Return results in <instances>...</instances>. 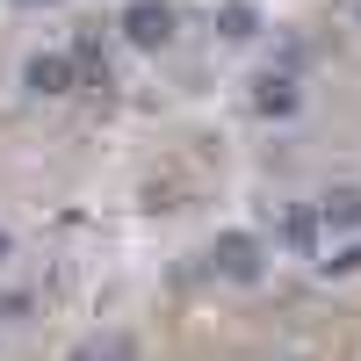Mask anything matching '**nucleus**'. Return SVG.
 <instances>
[{"instance_id": "obj_4", "label": "nucleus", "mask_w": 361, "mask_h": 361, "mask_svg": "<svg viewBox=\"0 0 361 361\" xmlns=\"http://www.w3.org/2000/svg\"><path fill=\"white\" fill-rule=\"evenodd\" d=\"M318 224H325V231H361V188L318 195Z\"/></svg>"}, {"instance_id": "obj_2", "label": "nucleus", "mask_w": 361, "mask_h": 361, "mask_svg": "<svg viewBox=\"0 0 361 361\" xmlns=\"http://www.w3.org/2000/svg\"><path fill=\"white\" fill-rule=\"evenodd\" d=\"M209 260H217V275L253 282V275H260V238H253V231H224L217 246H209Z\"/></svg>"}, {"instance_id": "obj_1", "label": "nucleus", "mask_w": 361, "mask_h": 361, "mask_svg": "<svg viewBox=\"0 0 361 361\" xmlns=\"http://www.w3.org/2000/svg\"><path fill=\"white\" fill-rule=\"evenodd\" d=\"M123 37L137 51H159L173 37V8H166V0H130V8H123Z\"/></svg>"}, {"instance_id": "obj_8", "label": "nucleus", "mask_w": 361, "mask_h": 361, "mask_svg": "<svg viewBox=\"0 0 361 361\" xmlns=\"http://www.w3.org/2000/svg\"><path fill=\"white\" fill-rule=\"evenodd\" d=\"M311 238H318V217H311V209H296V217H289V246H311Z\"/></svg>"}, {"instance_id": "obj_6", "label": "nucleus", "mask_w": 361, "mask_h": 361, "mask_svg": "<svg viewBox=\"0 0 361 361\" xmlns=\"http://www.w3.org/2000/svg\"><path fill=\"white\" fill-rule=\"evenodd\" d=\"M217 22H224V37H231V44L260 37V15H253V0H224V15H217Z\"/></svg>"}, {"instance_id": "obj_7", "label": "nucleus", "mask_w": 361, "mask_h": 361, "mask_svg": "<svg viewBox=\"0 0 361 361\" xmlns=\"http://www.w3.org/2000/svg\"><path fill=\"white\" fill-rule=\"evenodd\" d=\"M73 361H130V340H123V333H109V340H80Z\"/></svg>"}, {"instance_id": "obj_10", "label": "nucleus", "mask_w": 361, "mask_h": 361, "mask_svg": "<svg viewBox=\"0 0 361 361\" xmlns=\"http://www.w3.org/2000/svg\"><path fill=\"white\" fill-rule=\"evenodd\" d=\"M8 253H15V238H8V231H0V260H8Z\"/></svg>"}, {"instance_id": "obj_3", "label": "nucleus", "mask_w": 361, "mask_h": 361, "mask_svg": "<svg viewBox=\"0 0 361 361\" xmlns=\"http://www.w3.org/2000/svg\"><path fill=\"white\" fill-rule=\"evenodd\" d=\"M73 58L66 51H37V58H29V66H22V87H29V94H73Z\"/></svg>"}, {"instance_id": "obj_9", "label": "nucleus", "mask_w": 361, "mask_h": 361, "mask_svg": "<svg viewBox=\"0 0 361 361\" xmlns=\"http://www.w3.org/2000/svg\"><path fill=\"white\" fill-rule=\"evenodd\" d=\"M354 267H361V246H347V253H333V260H325V275H354Z\"/></svg>"}, {"instance_id": "obj_11", "label": "nucleus", "mask_w": 361, "mask_h": 361, "mask_svg": "<svg viewBox=\"0 0 361 361\" xmlns=\"http://www.w3.org/2000/svg\"><path fill=\"white\" fill-rule=\"evenodd\" d=\"M354 15H361V0H354Z\"/></svg>"}, {"instance_id": "obj_5", "label": "nucleus", "mask_w": 361, "mask_h": 361, "mask_svg": "<svg viewBox=\"0 0 361 361\" xmlns=\"http://www.w3.org/2000/svg\"><path fill=\"white\" fill-rule=\"evenodd\" d=\"M253 109H260V116H296V80L260 73V80H253Z\"/></svg>"}]
</instances>
